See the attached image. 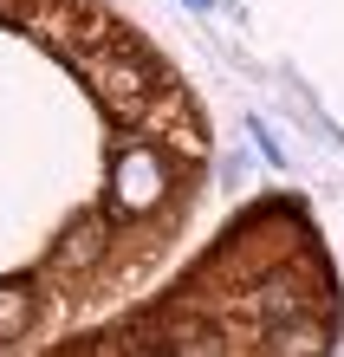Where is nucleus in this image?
Wrapping results in <instances>:
<instances>
[{
  "instance_id": "39448f33",
  "label": "nucleus",
  "mask_w": 344,
  "mask_h": 357,
  "mask_svg": "<svg viewBox=\"0 0 344 357\" xmlns=\"http://www.w3.org/2000/svg\"><path fill=\"white\" fill-rule=\"evenodd\" d=\"M286 331H292V338L273 344L279 357H312V351H318V325H286Z\"/></svg>"
},
{
  "instance_id": "f03ea898",
  "label": "nucleus",
  "mask_w": 344,
  "mask_h": 357,
  "mask_svg": "<svg viewBox=\"0 0 344 357\" xmlns=\"http://www.w3.org/2000/svg\"><path fill=\"white\" fill-rule=\"evenodd\" d=\"M91 78H98V91L111 98L117 111H137V98H143V85H149V78H143L137 66H104V59L91 66Z\"/></svg>"
},
{
  "instance_id": "7ed1b4c3",
  "label": "nucleus",
  "mask_w": 344,
  "mask_h": 357,
  "mask_svg": "<svg viewBox=\"0 0 344 357\" xmlns=\"http://www.w3.org/2000/svg\"><path fill=\"white\" fill-rule=\"evenodd\" d=\"M27 319H33V292L20 280H7V286H0V338H20Z\"/></svg>"
},
{
  "instance_id": "20e7f679",
  "label": "nucleus",
  "mask_w": 344,
  "mask_h": 357,
  "mask_svg": "<svg viewBox=\"0 0 344 357\" xmlns=\"http://www.w3.org/2000/svg\"><path fill=\"white\" fill-rule=\"evenodd\" d=\"M98 241H104V227H78V234H72L66 247H59V260H52V266H59V273H72V266H84V260L98 254Z\"/></svg>"
},
{
  "instance_id": "f257e3e1",
  "label": "nucleus",
  "mask_w": 344,
  "mask_h": 357,
  "mask_svg": "<svg viewBox=\"0 0 344 357\" xmlns=\"http://www.w3.org/2000/svg\"><path fill=\"white\" fill-rule=\"evenodd\" d=\"M163 188H169V176H163V156L156 150L137 143V150L117 156V169H111V208H117V215H143V208H156Z\"/></svg>"
}]
</instances>
